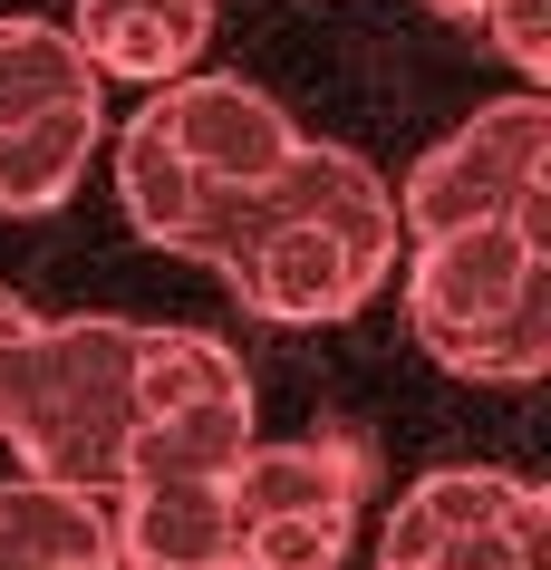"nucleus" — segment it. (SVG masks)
<instances>
[{
	"mask_svg": "<svg viewBox=\"0 0 551 570\" xmlns=\"http://www.w3.org/2000/svg\"><path fill=\"white\" fill-rule=\"evenodd\" d=\"M551 493L503 464H445L377 522V570H542Z\"/></svg>",
	"mask_w": 551,
	"mask_h": 570,
	"instance_id": "6",
	"label": "nucleus"
},
{
	"mask_svg": "<svg viewBox=\"0 0 551 570\" xmlns=\"http://www.w3.org/2000/svg\"><path fill=\"white\" fill-rule=\"evenodd\" d=\"M406 330L445 377L532 387L551 367V213L406 242Z\"/></svg>",
	"mask_w": 551,
	"mask_h": 570,
	"instance_id": "2",
	"label": "nucleus"
},
{
	"mask_svg": "<svg viewBox=\"0 0 551 570\" xmlns=\"http://www.w3.org/2000/svg\"><path fill=\"white\" fill-rule=\"evenodd\" d=\"M117 570H243V522L223 474H136L107 493Z\"/></svg>",
	"mask_w": 551,
	"mask_h": 570,
	"instance_id": "9",
	"label": "nucleus"
},
{
	"mask_svg": "<svg viewBox=\"0 0 551 570\" xmlns=\"http://www.w3.org/2000/svg\"><path fill=\"white\" fill-rule=\"evenodd\" d=\"M126 425H136V320L78 309L39 320L0 348V445L20 474L117 493L126 483Z\"/></svg>",
	"mask_w": 551,
	"mask_h": 570,
	"instance_id": "3",
	"label": "nucleus"
},
{
	"mask_svg": "<svg viewBox=\"0 0 551 570\" xmlns=\"http://www.w3.org/2000/svg\"><path fill=\"white\" fill-rule=\"evenodd\" d=\"M20 330H30V301H10V291H0V348H10Z\"/></svg>",
	"mask_w": 551,
	"mask_h": 570,
	"instance_id": "15",
	"label": "nucleus"
},
{
	"mask_svg": "<svg viewBox=\"0 0 551 570\" xmlns=\"http://www.w3.org/2000/svg\"><path fill=\"white\" fill-rule=\"evenodd\" d=\"M78 49H88L97 78H175V68H204L214 49V0H68L59 20Z\"/></svg>",
	"mask_w": 551,
	"mask_h": 570,
	"instance_id": "10",
	"label": "nucleus"
},
{
	"mask_svg": "<svg viewBox=\"0 0 551 570\" xmlns=\"http://www.w3.org/2000/svg\"><path fill=\"white\" fill-rule=\"evenodd\" d=\"M426 10H445V20H474V10H484V0H426Z\"/></svg>",
	"mask_w": 551,
	"mask_h": 570,
	"instance_id": "16",
	"label": "nucleus"
},
{
	"mask_svg": "<svg viewBox=\"0 0 551 570\" xmlns=\"http://www.w3.org/2000/svg\"><path fill=\"white\" fill-rule=\"evenodd\" d=\"M513 213H551V107H542V88H513L493 107H474L397 184L406 242L455 233V223H513Z\"/></svg>",
	"mask_w": 551,
	"mask_h": 570,
	"instance_id": "5",
	"label": "nucleus"
},
{
	"mask_svg": "<svg viewBox=\"0 0 551 570\" xmlns=\"http://www.w3.org/2000/svg\"><path fill=\"white\" fill-rule=\"evenodd\" d=\"M126 126L155 136L204 194H243V184H262L281 155L301 146L291 107H281L272 88H252V78H223V68H175V78H155L146 107Z\"/></svg>",
	"mask_w": 551,
	"mask_h": 570,
	"instance_id": "8",
	"label": "nucleus"
},
{
	"mask_svg": "<svg viewBox=\"0 0 551 570\" xmlns=\"http://www.w3.org/2000/svg\"><path fill=\"white\" fill-rule=\"evenodd\" d=\"M233 522L243 570H338L358 541V454L348 445H262L233 454Z\"/></svg>",
	"mask_w": 551,
	"mask_h": 570,
	"instance_id": "7",
	"label": "nucleus"
},
{
	"mask_svg": "<svg viewBox=\"0 0 551 570\" xmlns=\"http://www.w3.org/2000/svg\"><path fill=\"white\" fill-rule=\"evenodd\" d=\"M252 377L204 330H146L136 320V425H126V483L136 474H233L252 445Z\"/></svg>",
	"mask_w": 551,
	"mask_h": 570,
	"instance_id": "4",
	"label": "nucleus"
},
{
	"mask_svg": "<svg viewBox=\"0 0 551 570\" xmlns=\"http://www.w3.org/2000/svg\"><path fill=\"white\" fill-rule=\"evenodd\" d=\"M397 252H406L397 184L367 155L301 136L262 184H243L223 204L214 242H204V271H223L243 291V309L281 320V330H309V320L367 309L397 281Z\"/></svg>",
	"mask_w": 551,
	"mask_h": 570,
	"instance_id": "1",
	"label": "nucleus"
},
{
	"mask_svg": "<svg viewBox=\"0 0 551 570\" xmlns=\"http://www.w3.org/2000/svg\"><path fill=\"white\" fill-rule=\"evenodd\" d=\"M88 107H107V78L59 20H0V126L88 117Z\"/></svg>",
	"mask_w": 551,
	"mask_h": 570,
	"instance_id": "12",
	"label": "nucleus"
},
{
	"mask_svg": "<svg viewBox=\"0 0 551 570\" xmlns=\"http://www.w3.org/2000/svg\"><path fill=\"white\" fill-rule=\"evenodd\" d=\"M0 570H117V532H107V493L49 474L0 483Z\"/></svg>",
	"mask_w": 551,
	"mask_h": 570,
	"instance_id": "11",
	"label": "nucleus"
},
{
	"mask_svg": "<svg viewBox=\"0 0 551 570\" xmlns=\"http://www.w3.org/2000/svg\"><path fill=\"white\" fill-rule=\"evenodd\" d=\"M97 136H107V107L88 117H39V126H0V213H59L88 175Z\"/></svg>",
	"mask_w": 551,
	"mask_h": 570,
	"instance_id": "13",
	"label": "nucleus"
},
{
	"mask_svg": "<svg viewBox=\"0 0 551 570\" xmlns=\"http://www.w3.org/2000/svg\"><path fill=\"white\" fill-rule=\"evenodd\" d=\"M474 30L503 49V68H522V88H542V78H551V0H484Z\"/></svg>",
	"mask_w": 551,
	"mask_h": 570,
	"instance_id": "14",
	"label": "nucleus"
}]
</instances>
